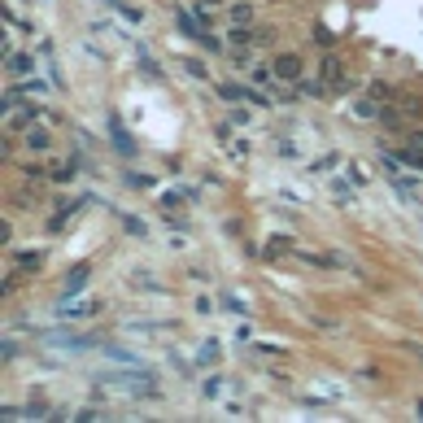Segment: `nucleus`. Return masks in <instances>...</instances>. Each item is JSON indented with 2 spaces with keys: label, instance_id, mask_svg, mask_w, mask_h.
<instances>
[{
  "label": "nucleus",
  "instance_id": "obj_1",
  "mask_svg": "<svg viewBox=\"0 0 423 423\" xmlns=\"http://www.w3.org/2000/svg\"><path fill=\"white\" fill-rule=\"evenodd\" d=\"M279 74H284V79H297V61H279Z\"/></svg>",
  "mask_w": 423,
  "mask_h": 423
}]
</instances>
